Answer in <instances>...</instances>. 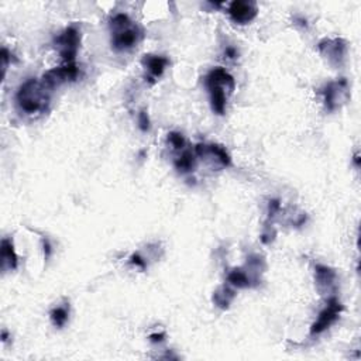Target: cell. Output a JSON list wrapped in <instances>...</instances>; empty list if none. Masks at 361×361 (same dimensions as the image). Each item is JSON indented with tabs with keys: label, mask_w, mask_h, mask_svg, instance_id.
Returning a JSON list of instances; mask_svg holds the SVG:
<instances>
[{
	"label": "cell",
	"mask_w": 361,
	"mask_h": 361,
	"mask_svg": "<svg viewBox=\"0 0 361 361\" xmlns=\"http://www.w3.org/2000/svg\"><path fill=\"white\" fill-rule=\"evenodd\" d=\"M47 89L48 88L44 82H38L37 79H30L23 83L17 92V103L20 109L27 115L42 112L48 103V96L45 93Z\"/></svg>",
	"instance_id": "6da1fadb"
},
{
	"label": "cell",
	"mask_w": 361,
	"mask_h": 361,
	"mask_svg": "<svg viewBox=\"0 0 361 361\" xmlns=\"http://www.w3.org/2000/svg\"><path fill=\"white\" fill-rule=\"evenodd\" d=\"M206 85L210 92V102H212V109L217 115H223L226 110V90L233 92L234 89V79L230 74H227L223 68H216L213 69L209 76L206 78Z\"/></svg>",
	"instance_id": "7a4b0ae2"
},
{
	"label": "cell",
	"mask_w": 361,
	"mask_h": 361,
	"mask_svg": "<svg viewBox=\"0 0 361 361\" xmlns=\"http://www.w3.org/2000/svg\"><path fill=\"white\" fill-rule=\"evenodd\" d=\"M112 28H113V40L112 44L116 49L123 51L134 47L141 38V31L137 25H134L130 21L129 16L123 13L116 14L112 18Z\"/></svg>",
	"instance_id": "3957f363"
},
{
	"label": "cell",
	"mask_w": 361,
	"mask_h": 361,
	"mask_svg": "<svg viewBox=\"0 0 361 361\" xmlns=\"http://www.w3.org/2000/svg\"><path fill=\"white\" fill-rule=\"evenodd\" d=\"M57 44L59 47L61 57L65 59L66 64H74L76 49L79 45V33L76 31V28H66L64 34H61L57 38Z\"/></svg>",
	"instance_id": "277c9868"
},
{
	"label": "cell",
	"mask_w": 361,
	"mask_h": 361,
	"mask_svg": "<svg viewBox=\"0 0 361 361\" xmlns=\"http://www.w3.org/2000/svg\"><path fill=\"white\" fill-rule=\"evenodd\" d=\"M76 78H78V68L75 66V64H66L65 66L48 71L44 75L42 82L48 89H52L61 83L66 82V81H74Z\"/></svg>",
	"instance_id": "5b68a950"
},
{
	"label": "cell",
	"mask_w": 361,
	"mask_h": 361,
	"mask_svg": "<svg viewBox=\"0 0 361 361\" xmlns=\"http://www.w3.org/2000/svg\"><path fill=\"white\" fill-rule=\"evenodd\" d=\"M342 309H343V306L340 305V302L337 301L336 298H332L329 301L328 308L320 313L318 320L313 323L311 333L312 335H319L323 330H326L339 318V313L342 312Z\"/></svg>",
	"instance_id": "8992f818"
},
{
	"label": "cell",
	"mask_w": 361,
	"mask_h": 361,
	"mask_svg": "<svg viewBox=\"0 0 361 361\" xmlns=\"http://www.w3.org/2000/svg\"><path fill=\"white\" fill-rule=\"evenodd\" d=\"M230 17L238 23V24H246L251 21L257 16V7L251 1H233L229 7Z\"/></svg>",
	"instance_id": "52a82bcc"
},
{
	"label": "cell",
	"mask_w": 361,
	"mask_h": 361,
	"mask_svg": "<svg viewBox=\"0 0 361 361\" xmlns=\"http://www.w3.org/2000/svg\"><path fill=\"white\" fill-rule=\"evenodd\" d=\"M144 64L147 66L148 72L151 74V76L158 78L164 72L165 66L168 64V59L164 57H158V55H146Z\"/></svg>",
	"instance_id": "ba28073f"
},
{
	"label": "cell",
	"mask_w": 361,
	"mask_h": 361,
	"mask_svg": "<svg viewBox=\"0 0 361 361\" xmlns=\"http://www.w3.org/2000/svg\"><path fill=\"white\" fill-rule=\"evenodd\" d=\"M1 263H3V268H16L17 267V255L14 253V248L11 241L4 238L1 241Z\"/></svg>",
	"instance_id": "9c48e42d"
},
{
	"label": "cell",
	"mask_w": 361,
	"mask_h": 361,
	"mask_svg": "<svg viewBox=\"0 0 361 361\" xmlns=\"http://www.w3.org/2000/svg\"><path fill=\"white\" fill-rule=\"evenodd\" d=\"M229 282L231 285L237 288H247L250 287V278L244 271L234 270L229 274Z\"/></svg>",
	"instance_id": "30bf717a"
},
{
	"label": "cell",
	"mask_w": 361,
	"mask_h": 361,
	"mask_svg": "<svg viewBox=\"0 0 361 361\" xmlns=\"http://www.w3.org/2000/svg\"><path fill=\"white\" fill-rule=\"evenodd\" d=\"M175 167H177L180 171H182V173H189V171H192L193 167H195V157L192 156L190 151H186L183 156L180 157V160H177Z\"/></svg>",
	"instance_id": "8fae6325"
},
{
	"label": "cell",
	"mask_w": 361,
	"mask_h": 361,
	"mask_svg": "<svg viewBox=\"0 0 361 361\" xmlns=\"http://www.w3.org/2000/svg\"><path fill=\"white\" fill-rule=\"evenodd\" d=\"M316 277H318V282L323 284V285H330L335 279V272L325 267V265H318L316 267Z\"/></svg>",
	"instance_id": "7c38bea8"
},
{
	"label": "cell",
	"mask_w": 361,
	"mask_h": 361,
	"mask_svg": "<svg viewBox=\"0 0 361 361\" xmlns=\"http://www.w3.org/2000/svg\"><path fill=\"white\" fill-rule=\"evenodd\" d=\"M51 320H52V323L57 326V328H62L64 325L66 323V320H68V311H66L65 308H55L52 312H51Z\"/></svg>",
	"instance_id": "4fadbf2b"
},
{
	"label": "cell",
	"mask_w": 361,
	"mask_h": 361,
	"mask_svg": "<svg viewBox=\"0 0 361 361\" xmlns=\"http://www.w3.org/2000/svg\"><path fill=\"white\" fill-rule=\"evenodd\" d=\"M168 140H170V143H171L177 150L183 148V146H185V140H183V137L180 136V133H171Z\"/></svg>",
	"instance_id": "5bb4252c"
},
{
	"label": "cell",
	"mask_w": 361,
	"mask_h": 361,
	"mask_svg": "<svg viewBox=\"0 0 361 361\" xmlns=\"http://www.w3.org/2000/svg\"><path fill=\"white\" fill-rule=\"evenodd\" d=\"M139 123H140V127H141V130H144V132L148 130V127H150V120H148L147 113H144V112H141V113H140Z\"/></svg>",
	"instance_id": "9a60e30c"
},
{
	"label": "cell",
	"mask_w": 361,
	"mask_h": 361,
	"mask_svg": "<svg viewBox=\"0 0 361 361\" xmlns=\"http://www.w3.org/2000/svg\"><path fill=\"white\" fill-rule=\"evenodd\" d=\"M132 263L133 264H137V265H139V267H141V268H144V267H146V263L143 261V258H141V257H139V255H133Z\"/></svg>",
	"instance_id": "2e32d148"
},
{
	"label": "cell",
	"mask_w": 361,
	"mask_h": 361,
	"mask_svg": "<svg viewBox=\"0 0 361 361\" xmlns=\"http://www.w3.org/2000/svg\"><path fill=\"white\" fill-rule=\"evenodd\" d=\"M44 251H45V257L48 258L51 254V246H49L48 240H44Z\"/></svg>",
	"instance_id": "e0dca14e"
},
{
	"label": "cell",
	"mask_w": 361,
	"mask_h": 361,
	"mask_svg": "<svg viewBox=\"0 0 361 361\" xmlns=\"http://www.w3.org/2000/svg\"><path fill=\"white\" fill-rule=\"evenodd\" d=\"M163 337H164V335H151L150 339H151V342H154V343H156V342H161V340H163Z\"/></svg>",
	"instance_id": "ac0fdd59"
},
{
	"label": "cell",
	"mask_w": 361,
	"mask_h": 361,
	"mask_svg": "<svg viewBox=\"0 0 361 361\" xmlns=\"http://www.w3.org/2000/svg\"><path fill=\"white\" fill-rule=\"evenodd\" d=\"M226 54H227L230 58H234V57H236V49L227 48V49H226Z\"/></svg>",
	"instance_id": "d6986e66"
}]
</instances>
